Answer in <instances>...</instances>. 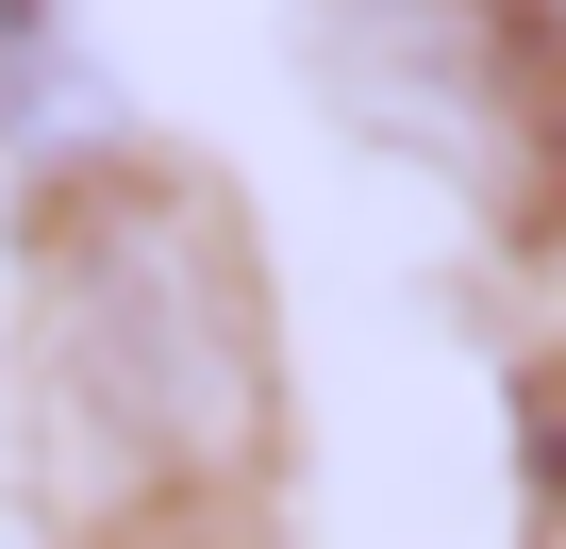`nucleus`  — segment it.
<instances>
[{
    "label": "nucleus",
    "mask_w": 566,
    "mask_h": 549,
    "mask_svg": "<svg viewBox=\"0 0 566 549\" xmlns=\"http://www.w3.org/2000/svg\"><path fill=\"white\" fill-rule=\"evenodd\" d=\"M549 549H566V516H549Z\"/></svg>",
    "instance_id": "obj_4"
},
{
    "label": "nucleus",
    "mask_w": 566,
    "mask_h": 549,
    "mask_svg": "<svg viewBox=\"0 0 566 549\" xmlns=\"http://www.w3.org/2000/svg\"><path fill=\"white\" fill-rule=\"evenodd\" d=\"M317 84L400 167H450L467 200H549V34L533 0H317Z\"/></svg>",
    "instance_id": "obj_2"
},
{
    "label": "nucleus",
    "mask_w": 566,
    "mask_h": 549,
    "mask_svg": "<svg viewBox=\"0 0 566 549\" xmlns=\"http://www.w3.org/2000/svg\"><path fill=\"white\" fill-rule=\"evenodd\" d=\"M101 134H117V84L67 34V0H0V167H51V150H101Z\"/></svg>",
    "instance_id": "obj_3"
},
{
    "label": "nucleus",
    "mask_w": 566,
    "mask_h": 549,
    "mask_svg": "<svg viewBox=\"0 0 566 549\" xmlns=\"http://www.w3.org/2000/svg\"><path fill=\"white\" fill-rule=\"evenodd\" d=\"M266 450V317L184 183H101L34 250V466L67 516L200 499Z\"/></svg>",
    "instance_id": "obj_1"
}]
</instances>
